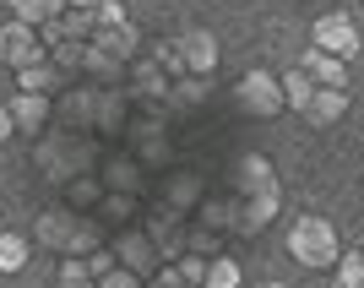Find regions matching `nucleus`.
<instances>
[{"label": "nucleus", "instance_id": "f257e3e1", "mask_svg": "<svg viewBox=\"0 0 364 288\" xmlns=\"http://www.w3.org/2000/svg\"><path fill=\"white\" fill-rule=\"evenodd\" d=\"M289 256L299 261V267H310V272H332L337 256H343V240H337V228L326 223V218H294L289 228Z\"/></svg>", "mask_w": 364, "mask_h": 288}, {"label": "nucleus", "instance_id": "f03ea898", "mask_svg": "<svg viewBox=\"0 0 364 288\" xmlns=\"http://www.w3.org/2000/svg\"><path fill=\"white\" fill-rule=\"evenodd\" d=\"M92 223L76 213H44L33 223V245H44L49 256H92Z\"/></svg>", "mask_w": 364, "mask_h": 288}, {"label": "nucleus", "instance_id": "7ed1b4c3", "mask_svg": "<svg viewBox=\"0 0 364 288\" xmlns=\"http://www.w3.org/2000/svg\"><path fill=\"white\" fill-rule=\"evenodd\" d=\"M164 65L174 76H213V65H218V38L207 28H185V33H174L164 44Z\"/></svg>", "mask_w": 364, "mask_h": 288}, {"label": "nucleus", "instance_id": "20e7f679", "mask_svg": "<svg viewBox=\"0 0 364 288\" xmlns=\"http://www.w3.org/2000/svg\"><path fill=\"white\" fill-rule=\"evenodd\" d=\"M234 104H240L245 120H277L283 114V82H277L267 65H256V71H245L240 76V87H234Z\"/></svg>", "mask_w": 364, "mask_h": 288}, {"label": "nucleus", "instance_id": "39448f33", "mask_svg": "<svg viewBox=\"0 0 364 288\" xmlns=\"http://www.w3.org/2000/svg\"><path fill=\"white\" fill-rule=\"evenodd\" d=\"M316 49H326V55H337V60L359 55V22H353L348 11H326V16H316Z\"/></svg>", "mask_w": 364, "mask_h": 288}, {"label": "nucleus", "instance_id": "423d86ee", "mask_svg": "<svg viewBox=\"0 0 364 288\" xmlns=\"http://www.w3.org/2000/svg\"><path fill=\"white\" fill-rule=\"evenodd\" d=\"M44 60V38H38V28H28V22H6V65L11 71H22V65Z\"/></svg>", "mask_w": 364, "mask_h": 288}, {"label": "nucleus", "instance_id": "0eeeda50", "mask_svg": "<svg viewBox=\"0 0 364 288\" xmlns=\"http://www.w3.org/2000/svg\"><path fill=\"white\" fill-rule=\"evenodd\" d=\"M114 261L131 267L136 277H152L158 272V245H152L147 234H120V240H114Z\"/></svg>", "mask_w": 364, "mask_h": 288}, {"label": "nucleus", "instance_id": "6e6552de", "mask_svg": "<svg viewBox=\"0 0 364 288\" xmlns=\"http://www.w3.org/2000/svg\"><path fill=\"white\" fill-rule=\"evenodd\" d=\"M343 114H348V87H316V98L304 104V125H316V131L337 125Z\"/></svg>", "mask_w": 364, "mask_h": 288}, {"label": "nucleus", "instance_id": "1a4fd4ad", "mask_svg": "<svg viewBox=\"0 0 364 288\" xmlns=\"http://www.w3.org/2000/svg\"><path fill=\"white\" fill-rule=\"evenodd\" d=\"M299 71L316 82V87H348V65L337 60V55H326V49H310L299 60Z\"/></svg>", "mask_w": 364, "mask_h": 288}, {"label": "nucleus", "instance_id": "9d476101", "mask_svg": "<svg viewBox=\"0 0 364 288\" xmlns=\"http://www.w3.org/2000/svg\"><path fill=\"white\" fill-rule=\"evenodd\" d=\"M11 120H16V131L38 137V131L49 125V98H38V92H16V98H11Z\"/></svg>", "mask_w": 364, "mask_h": 288}, {"label": "nucleus", "instance_id": "9b49d317", "mask_svg": "<svg viewBox=\"0 0 364 288\" xmlns=\"http://www.w3.org/2000/svg\"><path fill=\"white\" fill-rule=\"evenodd\" d=\"M16 82H22V92H38V98H49V92H55V82H60V65L44 55V60L22 65V71H16Z\"/></svg>", "mask_w": 364, "mask_h": 288}, {"label": "nucleus", "instance_id": "f8f14e48", "mask_svg": "<svg viewBox=\"0 0 364 288\" xmlns=\"http://www.w3.org/2000/svg\"><path fill=\"white\" fill-rule=\"evenodd\" d=\"M28 261H33V240L28 234H0V272L16 277Z\"/></svg>", "mask_w": 364, "mask_h": 288}, {"label": "nucleus", "instance_id": "ddd939ff", "mask_svg": "<svg viewBox=\"0 0 364 288\" xmlns=\"http://www.w3.org/2000/svg\"><path fill=\"white\" fill-rule=\"evenodd\" d=\"M60 11H65V0H11V16L28 22V28H44V22H55Z\"/></svg>", "mask_w": 364, "mask_h": 288}, {"label": "nucleus", "instance_id": "4468645a", "mask_svg": "<svg viewBox=\"0 0 364 288\" xmlns=\"http://www.w3.org/2000/svg\"><path fill=\"white\" fill-rule=\"evenodd\" d=\"M245 272H240V261L234 256H213L207 261V277H201V288H240Z\"/></svg>", "mask_w": 364, "mask_h": 288}, {"label": "nucleus", "instance_id": "2eb2a0df", "mask_svg": "<svg viewBox=\"0 0 364 288\" xmlns=\"http://www.w3.org/2000/svg\"><path fill=\"white\" fill-rule=\"evenodd\" d=\"M277 82H283V104H289V109H299V114H304V104L316 98V82H310V76H304L299 65H294L289 76H277Z\"/></svg>", "mask_w": 364, "mask_h": 288}, {"label": "nucleus", "instance_id": "dca6fc26", "mask_svg": "<svg viewBox=\"0 0 364 288\" xmlns=\"http://www.w3.org/2000/svg\"><path fill=\"white\" fill-rule=\"evenodd\" d=\"M55 288H92V261L87 256H60V277Z\"/></svg>", "mask_w": 364, "mask_h": 288}, {"label": "nucleus", "instance_id": "f3484780", "mask_svg": "<svg viewBox=\"0 0 364 288\" xmlns=\"http://www.w3.org/2000/svg\"><path fill=\"white\" fill-rule=\"evenodd\" d=\"M332 288H364V256H359V250L337 256V267H332Z\"/></svg>", "mask_w": 364, "mask_h": 288}, {"label": "nucleus", "instance_id": "a211bd4d", "mask_svg": "<svg viewBox=\"0 0 364 288\" xmlns=\"http://www.w3.org/2000/svg\"><path fill=\"white\" fill-rule=\"evenodd\" d=\"M49 60L60 71H82L87 65V44H49Z\"/></svg>", "mask_w": 364, "mask_h": 288}, {"label": "nucleus", "instance_id": "6ab92c4d", "mask_svg": "<svg viewBox=\"0 0 364 288\" xmlns=\"http://www.w3.org/2000/svg\"><path fill=\"white\" fill-rule=\"evenodd\" d=\"M98 288H141V283H136V272H131V267H120V261H114L109 272H98Z\"/></svg>", "mask_w": 364, "mask_h": 288}, {"label": "nucleus", "instance_id": "aec40b11", "mask_svg": "<svg viewBox=\"0 0 364 288\" xmlns=\"http://www.w3.org/2000/svg\"><path fill=\"white\" fill-rule=\"evenodd\" d=\"M11 131H16V120H11V104H0V142H11Z\"/></svg>", "mask_w": 364, "mask_h": 288}, {"label": "nucleus", "instance_id": "412c9836", "mask_svg": "<svg viewBox=\"0 0 364 288\" xmlns=\"http://www.w3.org/2000/svg\"><path fill=\"white\" fill-rule=\"evenodd\" d=\"M147 288H185V283H174V277H168V267H164V272H152Z\"/></svg>", "mask_w": 364, "mask_h": 288}, {"label": "nucleus", "instance_id": "4be33fe9", "mask_svg": "<svg viewBox=\"0 0 364 288\" xmlns=\"http://www.w3.org/2000/svg\"><path fill=\"white\" fill-rule=\"evenodd\" d=\"M65 6H71V11H98L104 0H65Z\"/></svg>", "mask_w": 364, "mask_h": 288}, {"label": "nucleus", "instance_id": "5701e85b", "mask_svg": "<svg viewBox=\"0 0 364 288\" xmlns=\"http://www.w3.org/2000/svg\"><path fill=\"white\" fill-rule=\"evenodd\" d=\"M0 65H6V22H0Z\"/></svg>", "mask_w": 364, "mask_h": 288}, {"label": "nucleus", "instance_id": "b1692460", "mask_svg": "<svg viewBox=\"0 0 364 288\" xmlns=\"http://www.w3.org/2000/svg\"><path fill=\"white\" fill-rule=\"evenodd\" d=\"M256 288H289V283H256Z\"/></svg>", "mask_w": 364, "mask_h": 288}, {"label": "nucleus", "instance_id": "393cba45", "mask_svg": "<svg viewBox=\"0 0 364 288\" xmlns=\"http://www.w3.org/2000/svg\"><path fill=\"white\" fill-rule=\"evenodd\" d=\"M0 22H6V0H0Z\"/></svg>", "mask_w": 364, "mask_h": 288}, {"label": "nucleus", "instance_id": "a878e982", "mask_svg": "<svg viewBox=\"0 0 364 288\" xmlns=\"http://www.w3.org/2000/svg\"><path fill=\"white\" fill-rule=\"evenodd\" d=\"M359 256H364V250H359Z\"/></svg>", "mask_w": 364, "mask_h": 288}, {"label": "nucleus", "instance_id": "bb28decb", "mask_svg": "<svg viewBox=\"0 0 364 288\" xmlns=\"http://www.w3.org/2000/svg\"><path fill=\"white\" fill-rule=\"evenodd\" d=\"M92 288H98V283H92Z\"/></svg>", "mask_w": 364, "mask_h": 288}]
</instances>
